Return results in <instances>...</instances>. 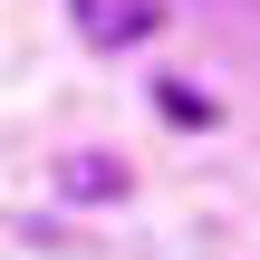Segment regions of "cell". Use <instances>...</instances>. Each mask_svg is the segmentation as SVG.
Returning <instances> with one entry per match:
<instances>
[{
    "label": "cell",
    "mask_w": 260,
    "mask_h": 260,
    "mask_svg": "<svg viewBox=\"0 0 260 260\" xmlns=\"http://www.w3.org/2000/svg\"><path fill=\"white\" fill-rule=\"evenodd\" d=\"M68 10H77V39L87 48H135V39L164 29V0H68Z\"/></svg>",
    "instance_id": "cell-1"
},
{
    "label": "cell",
    "mask_w": 260,
    "mask_h": 260,
    "mask_svg": "<svg viewBox=\"0 0 260 260\" xmlns=\"http://www.w3.org/2000/svg\"><path fill=\"white\" fill-rule=\"evenodd\" d=\"M58 183H68L77 203H106V193H125V164H106V154H77V164H68Z\"/></svg>",
    "instance_id": "cell-2"
},
{
    "label": "cell",
    "mask_w": 260,
    "mask_h": 260,
    "mask_svg": "<svg viewBox=\"0 0 260 260\" xmlns=\"http://www.w3.org/2000/svg\"><path fill=\"white\" fill-rule=\"evenodd\" d=\"M164 116H183V125H212V96H193V87H174V77H164Z\"/></svg>",
    "instance_id": "cell-3"
}]
</instances>
